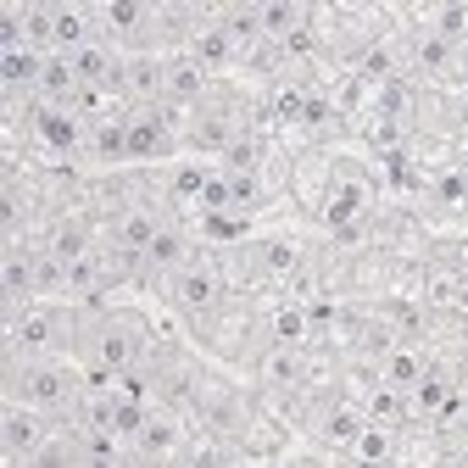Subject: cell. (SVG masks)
Masks as SVG:
<instances>
[{"label":"cell","mask_w":468,"mask_h":468,"mask_svg":"<svg viewBox=\"0 0 468 468\" xmlns=\"http://www.w3.org/2000/svg\"><path fill=\"white\" fill-rule=\"evenodd\" d=\"M363 430H368V413H363V407H351V401H329L324 413L313 419V435L324 446H335V452H351Z\"/></svg>","instance_id":"obj_24"},{"label":"cell","mask_w":468,"mask_h":468,"mask_svg":"<svg viewBox=\"0 0 468 468\" xmlns=\"http://www.w3.org/2000/svg\"><path fill=\"white\" fill-rule=\"evenodd\" d=\"M457 68V45L435 28H419L413 39H407V73H419V79H446Z\"/></svg>","instance_id":"obj_20"},{"label":"cell","mask_w":468,"mask_h":468,"mask_svg":"<svg viewBox=\"0 0 468 468\" xmlns=\"http://www.w3.org/2000/svg\"><path fill=\"white\" fill-rule=\"evenodd\" d=\"M368 145H374L379 156L407 151V117H385V112H374V117H368Z\"/></svg>","instance_id":"obj_38"},{"label":"cell","mask_w":468,"mask_h":468,"mask_svg":"<svg viewBox=\"0 0 468 468\" xmlns=\"http://www.w3.org/2000/svg\"><path fill=\"white\" fill-rule=\"evenodd\" d=\"M419 17H424V28L446 34L452 45H463V39H468V6H463V0H446V6H424Z\"/></svg>","instance_id":"obj_36"},{"label":"cell","mask_w":468,"mask_h":468,"mask_svg":"<svg viewBox=\"0 0 468 468\" xmlns=\"http://www.w3.org/2000/svg\"><path fill=\"white\" fill-rule=\"evenodd\" d=\"M424 351L413 346V340H396L390 351H385V357H379V368H374V379L379 385H390V390H413L419 379H424Z\"/></svg>","instance_id":"obj_27"},{"label":"cell","mask_w":468,"mask_h":468,"mask_svg":"<svg viewBox=\"0 0 468 468\" xmlns=\"http://www.w3.org/2000/svg\"><path fill=\"white\" fill-rule=\"evenodd\" d=\"M457 173H463V185H468V162H457Z\"/></svg>","instance_id":"obj_52"},{"label":"cell","mask_w":468,"mask_h":468,"mask_svg":"<svg viewBox=\"0 0 468 468\" xmlns=\"http://www.w3.org/2000/svg\"><path fill=\"white\" fill-rule=\"evenodd\" d=\"M257 167H262V140L257 134H240L223 151V173H257Z\"/></svg>","instance_id":"obj_44"},{"label":"cell","mask_w":468,"mask_h":468,"mask_svg":"<svg viewBox=\"0 0 468 468\" xmlns=\"http://www.w3.org/2000/svg\"><path fill=\"white\" fill-rule=\"evenodd\" d=\"M457 284H463V273L457 268H446V262H435L430 273H424V307L430 313H446V307H457Z\"/></svg>","instance_id":"obj_35"},{"label":"cell","mask_w":468,"mask_h":468,"mask_svg":"<svg viewBox=\"0 0 468 468\" xmlns=\"http://www.w3.org/2000/svg\"><path fill=\"white\" fill-rule=\"evenodd\" d=\"M123 101L129 106H140V112H151V106H162V95H167V56H156V50H134V56H123Z\"/></svg>","instance_id":"obj_11"},{"label":"cell","mask_w":468,"mask_h":468,"mask_svg":"<svg viewBox=\"0 0 468 468\" xmlns=\"http://www.w3.org/2000/svg\"><path fill=\"white\" fill-rule=\"evenodd\" d=\"M0 296H6V313H23L39 302V273H34V246L12 240L6 257H0Z\"/></svg>","instance_id":"obj_15"},{"label":"cell","mask_w":468,"mask_h":468,"mask_svg":"<svg viewBox=\"0 0 468 468\" xmlns=\"http://www.w3.org/2000/svg\"><path fill=\"white\" fill-rule=\"evenodd\" d=\"M34 129H39V140H45L56 156H84L90 123H84L73 106H39V112H34Z\"/></svg>","instance_id":"obj_18"},{"label":"cell","mask_w":468,"mask_h":468,"mask_svg":"<svg viewBox=\"0 0 468 468\" xmlns=\"http://www.w3.org/2000/svg\"><path fill=\"white\" fill-rule=\"evenodd\" d=\"M185 56H190V62H201L207 73H218V68H229L234 56H240V45L229 39V28H223V23H218V12H212V17H201V23L190 28Z\"/></svg>","instance_id":"obj_22"},{"label":"cell","mask_w":468,"mask_h":468,"mask_svg":"<svg viewBox=\"0 0 468 468\" xmlns=\"http://www.w3.org/2000/svg\"><path fill=\"white\" fill-rule=\"evenodd\" d=\"M39 246H45L50 257L73 262V257H84V251L101 246V229H95L90 212H62V218H50V229H45V240H39Z\"/></svg>","instance_id":"obj_16"},{"label":"cell","mask_w":468,"mask_h":468,"mask_svg":"<svg viewBox=\"0 0 468 468\" xmlns=\"http://www.w3.org/2000/svg\"><path fill=\"white\" fill-rule=\"evenodd\" d=\"M84 162L95 167H117V162H129V117H95L90 134H84Z\"/></svg>","instance_id":"obj_23"},{"label":"cell","mask_w":468,"mask_h":468,"mask_svg":"<svg viewBox=\"0 0 468 468\" xmlns=\"http://www.w3.org/2000/svg\"><path fill=\"white\" fill-rule=\"evenodd\" d=\"M162 207L156 201H129V207H117L112 212V223H106V240L117 246V251H129V257H140L145 262V251H151V240L162 234Z\"/></svg>","instance_id":"obj_6"},{"label":"cell","mask_w":468,"mask_h":468,"mask_svg":"<svg viewBox=\"0 0 468 468\" xmlns=\"http://www.w3.org/2000/svg\"><path fill=\"white\" fill-rule=\"evenodd\" d=\"M173 123L179 112L173 106H151V112H134L129 117V162H156L173 151Z\"/></svg>","instance_id":"obj_13"},{"label":"cell","mask_w":468,"mask_h":468,"mask_svg":"<svg viewBox=\"0 0 468 468\" xmlns=\"http://www.w3.org/2000/svg\"><path fill=\"white\" fill-rule=\"evenodd\" d=\"M73 73H79V84L84 90H112L117 101H123V56H117V45L106 39V34H95L90 45H79L73 50Z\"/></svg>","instance_id":"obj_12"},{"label":"cell","mask_w":468,"mask_h":468,"mask_svg":"<svg viewBox=\"0 0 468 468\" xmlns=\"http://www.w3.org/2000/svg\"><path fill=\"white\" fill-rule=\"evenodd\" d=\"M129 452H134V468H167L173 457L185 452V424H179V413H173V407H151V419H145V430L129 441Z\"/></svg>","instance_id":"obj_5"},{"label":"cell","mask_w":468,"mask_h":468,"mask_svg":"<svg viewBox=\"0 0 468 468\" xmlns=\"http://www.w3.org/2000/svg\"><path fill=\"white\" fill-rule=\"evenodd\" d=\"M457 313H468V273H463V284H457Z\"/></svg>","instance_id":"obj_49"},{"label":"cell","mask_w":468,"mask_h":468,"mask_svg":"<svg viewBox=\"0 0 468 468\" xmlns=\"http://www.w3.org/2000/svg\"><path fill=\"white\" fill-rule=\"evenodd\" d=\"M218 296H223V279H218V268L207 257H196L190 268H179V273L167 279V302L179 307V313H190V318H212Z\"/></svg>","instance_id":"obj_7"},{"label":"cell","mask_w":468,"mask_h":468,"mask_svg":"<svg viewBox=\"0 0 468 468\" xmlns=\"http://www.w3.org/2000/svg\"><path fill=\"white\" fill-rule=\"evenodd\" d=\"M407 419H413V401H407V390H390V385H379V379H374V396H368V424L390 430V424H407Z\"/></svg>","instance_id":"obj_33"},{"label":"cell","mask_w":468,"mask_h":468,"mask_svg":"<svg viewBox=\"0 0 468 468\" xmlns=\"http://www.w3.org/2000/svg\"><path fill=\"white\" fill-rule=\"evenodd\" d=\"M84 385L62 357H6V401H23L45 419H73Z\"/></svg>","instance_id":"obj_2"},{"label":"cell","mask_w":468,"mask_h":468,"mask_svg":"<svg viewBox=\"0 0 468 468\" xmlns=\"http://www.w3.org/2000/svg\"><path fill=\"white\" fill-rule=\"evenodd\" d=\"M407 401H413V419H435V413H446V401H457V374L441 368V363H430L424 379L407 390Z\"/></svg>","instance_id":"obj_28"},{"label":"cell","mask_w":468,"mask_h":468,"mask_svg":"<svg viewBox=\"0 0 468 468\" xmlns=\"http://www.w3.org/2000/svg\"><path fill=\"white\" fill-rule=\"evenodd\" d=\"M257 17H262V39H284L290 28H302L307 23V6H290V0H268V6H257Z\"/></svg>","instance_id":"obj_37"},{"label":"cell","mask_w":468,"mask_h":468,"mask_svg":"<svg viewBox=\"0 0 468 468\" xmlns=\"http://www.w3.org/2000/svg\"><path fill=\"white\" fill-rule=\"evenodd\" d=\"M368 218H374V185L363 179L357 167H340L335 185H329V196H324V223H329V234H335V229H357V223H368Z\"/></svg>","instance_id":"obj_4"},{"label":"cell","mask_w":468,"mask_h":468,"mask_svg":"<svg viewBox=\"0 0 468 468\" xmlns=\"http://www.w3.org/2000/svg\"><path fill=\"white\" fill-rule=\"evenodd\" d=\"M430 201L446 207V212H463V207H468V185H463L457 167H452V173H435V179H430Z\"/></svg>","instance_id":"obj_42"},{"label":"cell","mask_w":468,"mask_h":468,"mask_svg":"<svg viewBox=\"0 0 468 468\" xmlns=\"http://www.w3.org/2000/svg\"><path fill=\"white\" fill-rule=\"evenodd\" d=\"M207 95H212V73L201 62H190V56H167V95H162V106L196 112Z\"/></svg>","instance_id":"obj_19"},{"label":"cell","mask_w":468,"mask_h":468,"mask_svg":"<svg viewBox=\"0 0 468 468\" xmlns=\"http://www.w3.org/2000/svg\"><path fill=\"white\" fill-rule=\"evenodd\" d=\"M457 424H463V435H468V401H463V419H457Z\"/></svg>","instance_id":"obj_51"},{"label":"cell","mask_w":468,"mask_h":468,"mask_svg":"<svg viewBox=\"0 0 468 468\" xmlns=\"http://www.w3.org/2000/svg\"><path fill=\"white\" fill-rule=\"evenodd\" d=\"M79 95H84V84H79V73H73V56L50 50L45 62H39L34 101H39V106H79Z\"/></svg>","instance_id":"obj_21"},{"label":"cell","mask_w":468,"mask_h":468,"mask_svg":"<svg viewBox=\"0 0 468 468\" xmlns=\"http://www.w3.org/2000/svg\"><path fill=\"white\" fill-rule=\"evenodd\" d=\"M101 17H95V6H50V50H62V56H73L79 45H90L101 28H95Z\"/></svg>","instance_id":"obj_25"},{"label":"cell","mask_w":468,"mask_h":468,"mask_svg":"<svg viewBox=\"0 0 468 468\" xmlns=\"http://www.w3.org/2000/svg\"><path fill=\"white\" fill-rule=\"evenodd\" d=\"M257 207H262V179H257V173H229V212L246 218Z\"/></svg>","instance_id":"obj_40"},{"label":"cell","mask_w":468,"mask_h":468,"mask_svg":"<svg viewBox=\"0 0 468 468\" xmlns=\"http://www.w3.org/2000/svg\"><path fill=\"white\" fill-rule=\"evenodd\" d=\"M401 329L396 340H419V329H424V302H385V329Z\"/></svg>","instance_id":"obj_43"},{"label":"cell","mask_w":468,"mask_h":468,"mask_svg":"<svg viewBox=\"0 0 468 468\" xmlns=\"http://www.w3.org/2000/svg\"><path fill=\"white\" fill-rule=\"evenodd\" d=\"M246 251V268L257 273V279H296L302 268H307V251L296 246V240H284V234H268V240H246L240 246Z\"/></svg>","instance_id":"obj_14"},{"label":"cell","mask_w":468,"mask_h":468,"mask_svg":"<svg viewBox=\"0 0 468 468\" xmlns=\"http://www.w3.org/2000/svg\"><path fill=\"white\" fill-rule=\"evenodd\" d=\"M268 340H279V346H307V340H313V307L284 302V307L268 318Z\"/></svg>","instance_id":"obj_32"},{"label":"cell","mask_w":468,"mask_h":468,"mask_svg":"<svg viewBox=\"0 0 468 468\" xmlns=\"http://www.w3.org/2000/svg\"><path fill=\"white\" fill-rule=\"evenodd\" d=\"M357 79H368V84H396V50L390 45H368L363 56H357Z\"/></svg>","instance_id":"obj_39"},{"label":"cell","mask_w":468,"mask_h":468,"mask_svg":"<svg viewBox=\"0 0 468 468\" xmlns=\"http://www.w3.org/2000/svg\"><path fill=\"white\" fill-rule=\"evenodd\" d=\"M357 457H368V463H385L390 457V430H379V424H368L363 435H357V446H351Z\"/></svg>","instance_id":"obj_47"},{"label":"cell","mask_w":468,"mask_h":468,"mask_svg":"<svg viewBox=\"0 0 468 468\" xmlns=\"http://www.w3.org/2000/svg\"><path fill=\"white\" fill-rule=\"evenodd\" d=\"M95 17L106 23L101 34L112 45H145L151 34H162L167 12L162 6H140V0H112V6H95Z\"/></svg>","instance_id":"obj_8"},{"label":"cell","mask_w":468,"mask_h":468,"mask_svg":"<svg viewBox=\"0 0 468 468\" xmlns=\"http://www.w3.org/2000/svg\"><path fill=\"white\" fill-rule=\"evenodd\" d=\"M39 62H45L39 50H28V45H6V56H0V73H6V95H12V101H17L23 90L34 95V84H39Z\"/></svg>","instance_id":"obj_30"},{"label":"cell","mask_w":468,"mask_h":468,"mask_svg":"<svg viewBox=\"0 0 468 468\" xmlns=\"http://www.w3.org/2000/svg\"><path fill=\"white\" fill-rule=\"evenodd\" d=\"M151 351V324L123 307H101L79 329V363H84V390H117V379L140 374Z\"/></svg>","instance_id":"obj_1"},{"label":"cell","mask_w":468,"mask_h":468,"mask_svg":"<svg viewBox=\"0 0 468 468\" xmlns=\"http://www.w3.org/2000/svg\"><path fill=\"white\" fill-rule=\"evenodd\" d=\"M79 468H123V457H117V435H90L84 430V463Z\"/></svg>","instance_id":"obj_45"},{"label":"cell","mask_w":468,"mask_h":468,"mask_svg":"<svg viewBox=\"0 0 468 468\" xmlns=\"http://www.w3.org/2000/svg\"><path fill=\"white\" fill-rule=\"evenodd\" d=\"M196 257H190V234L179 229V223H162V234L151 240V251H145V268L151 273H162V279H173L179 268H190Z\"/></svg>","instance_id":"obj_29"},{"label":"cell","mask_w":468,"mask_h":468,"mask_svg":"<svg viewBox=\"0 0 468 468\" xmlns=\"http://www.w3.org/2000/svg\"><path fill=\"white\" fill-rule=\"evenodd\" d=\"M313 50H318V28H307V23H302V28H290V34L279 39V56H284V68H290V62H307Z\"/></svg>","instance_id":"obj_46"},{"label":"cell","mask_w":468,"mask_h":468,"mask_svg":"<svg viewBox=\"0 0 468 468\" xmlns=\"http://www.w3.org/2000/svg\"><path fill=\"white\" fill-rule=\"evenodd\" d=\"M106 279H112V273H106V251H101V246H95V251H84V257H73V262H68V302L95 296Z\"/></svg>","instance_id":"obj_31"},{"label":"cell","mask_w":468,"mask_h":468,"mask_svg":"<svg viewBox=\"0 0 468 468\" xmlns=\"http://www.w3.org/2000/svg\"><path fill=\"white\" fill-rule=\"evenodd\" d=\"M446 468H468V441H463V446H457V452L446 457Z\"/></svg>","instance_id":"obj_48"},{"label":"cell","mask_w":468,"mask_h":468,"mask_svg":"<svg viewBox=\"0 0 468 468\" xmlns=\"http://www.w3.org/2000/svg\"><path fill=\"white\" fill-rule=\"evenodd\" d=\"M207 179H212V173H207V162H185L179 173H173V201H185V207H196L201 201V190H207Z\"/></svg>","instance_id":"obj_41"},{"label":"cell","mask_w":468,"mask_h":468,"mask_svg":"<svg viewBox=\"0 0 468 468\" xmlns=\"http://www.w3.org/2000/svg\"><path fill=\"white\" fill-rule=\"evenodd\" d=\"M257 385H268V390H302L307 385V351L268 340L257 351Z\"/></svg>","instance_id":"obj_17"},{"label":"cell","mask_w":468,"mask_h":468,"mask_svg":"<svg viewBox=\"0 0 468 468\" xmlns=\"http://www.w3.org/2000/svg\"><path fill=\"white\" fill-rule=\"evenodd\" d=\"M457 396H463V401H468V363H463V368H457Z\"/></svg>","instance_id":"obj_50"},{"label":"cell","mask_w":468,"mask_h":468,"mask_svg":"<svg viewBox=\"0 0 468 468\" xmlns=\"http://www.w3.org/2000/svg\"><path fill=\"white\" fill-rule=\"evenodd\" d=\"M79 463H84V430L68 419V424H50V435L39 441V452L23 468H79Z\"/></svg>","instance_id":"obj_26"},{"label":"cell","mask_w":468,"mask_h":468,"mask_svg":"<svg viewBox=\"0 0 468 468\" xmlns=\"http://www.w3.org/2000/svg\"><path fill=\"white\" fill-rule=\"evenodd\" d=\"M79 313L73 307H23V313H6V357H56L68 340H79Z\"/></svg>","instance_id":"obj_3"},{"label":"cell","mask_w":468,"mask_h":468,"mask_svg":"<svg viewBox=\"0 0 468 468\" xmlns=\"http://www.w3.org/2000/svg\"><path fill=\"white\" fill-rule=\"evenodd\" d=\"M307 101H313V90H307V84H296V79H279V84H273V101H268V112L279 117V123H307Z\"/></svg>","instance_id":"obj_34"},{"label":"cell","mask_w":468,"mask_h":468,"mask_svg":"<svg viewBox=\"0 0 468 468\" xmlns=\"http://www.w3.org/2000/svg\"><path fill=\"white\" fill-rule=\"evenodd\" d=\"M185 134H190V145H196L201 156H223V151L240 140L246 129H240V112H234L229 101H201Z\"/></svg>","instance_id":"obj_10"},{"label":"cell","mask_w":468,"mask_h":468,"mask_svg":"<svg viewBox=\"0 0 468 468\" xmlns=\"http://www.w3.org/2000/svg\"><path fill=\"white\" fill-rule=\"evenodd\" d=\"M45 435H50L45 413H34V407H23V401H6V413H0V452H6V468H23L39 452Z\"/></svg>","instance_id":"obj_9"}]
</instances>
